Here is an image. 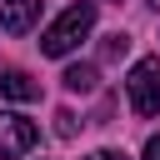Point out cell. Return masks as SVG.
<instances>
[{
    "label": "cell",
    "mask_w": 160,
    "mask_h": 160,
    "mask_svg": "<svg viewBox=\"0 0 160 160\" xmlns=\"http://www.w3.org/2000/svg\"><path fill=\"white\" fill-rule=\"evenodd\" d=\"M145 160H160V135H150V140H145Z\"/></svg>",
    "instance_id": "cell-9"
},
{
    "label": "cell",
    "mask_w": 160,
    "mask_h": 160,
    "mask_svg": "<svg viewBox=\"0 0 160 160\" xmlns=\"http://www.w3.org/2000/svg\"><path fill=\"white\" fill-rule=\"evenodd\" d=\"M125 50H130V35H120V30H115V35H105V45H100V60H120Z\"/></svg>",
    "instance_id": "cell-7"
},
{
    "label": "cell",
    "mask_w": 160,
    "mask_h": 160,
    "mask_svg": "<svg viewBox=\"0 0 160 160\" xmlns=\"http://www.w3.org/2000/svg\"><path fill=\"white\" fill-rule=\"evenodd\" d=\"M0 95L25 105V100H35V95H40V85H35V80H30L20 65H0Z\"/></svg>",
    "instance_id": "cell-5"
},
{
    "label": "cell",
    "mask_w": 160,
    "mask_h": 160,
    "mask_svg": "<svg viewBox=\"0 0 160 160\" xmlns=\"http://www.w3.org/2000/svg\"><path fill=\"white\" fill-rule=\"evenodd\" d=\"M60 85H65L70 95H90V90H95V65H65Z\"/></svg>",
    "instance_id": "cell-6"
},
{
    "label": "cell",
    "mask_w": 160,
    "mask_h": 160,
    "mask_svg": "<svg viewBox=\"0 0 160 160\" xmlns=\"http://www.w3.org/2000/svg\"><path fill=\"white\" fill-rule=\"evenodd\" d=\"M35 140H40L35 120H25V115H5V110H0V160L35 150Z\"/></svg>",
    "instance_id": "cell-3"
},
{
    "label": "cell",
    "mask_w": 160,
    "mask_h": 160,
    "mask_svg": "<svg viewBox=\"0 0 160 160\" xmlns=\"http://www.w3.org/2000/svg\"><path fill=\"white\" fill-rule=\"evenodd\" d=\"M125 90H130V110L135 115H160V60H135L130 75H125Z\"/></svg>",
    "instance_id": "cell-2"
},
{
    "label": "cell",
    "mask_w": 160,
    "mask_h": 160,
    "mask_svg": "<svg viewBox=\"0 0 160 160\" xmlns=\"http://www.w3.org/2000/svg\"><path fill=\"white\" fill-rule=\"evenodd\" d=\"M35 20H40V0H0V30L25 35Z\"/></svg>",
    "instance_id": "cell-4"
},
{
    "label": "cell",
    "mask_w": 160,
    "mask_h": 160,
    "mask_svg": "<svg viewBox=\"0 0 160 160\" xmlns=\"http://www.w3.org/2000/svg\"><path fill=\"white\" fill-rule=\"evenodd\" d=\"M150 5H155V10H160V0H150Z\"/></svg>",
    "instance_id": "cell-11"
},
{
    "label": "cell",
    "mask_w": 160,
    "mask_h": 160,
    "mask_svg": "<svg viewBox=\"0 0 160 160\" xmlns=\"http://www.w3.org/2000/svg\"><path fill=\"white\" fill-rule=\"evenodd\" d=\"M90 30H95V5L80 0V5H70V10H65V15L40 35V50H45V55H70Z\"/></svg>",
    "instance_id": "cell-1"
},
{
    "label": "cell",
    "mask_w": 160,
    "mask_h": 160,
    "mask_svg": "<svg viewBox=\"0 0 160 160\" xmlns=\"http://www.w3.org/2000/svg\"><path fill=\"white\" fill-rule=\"evenodd\" d=\"M55 135H60V140H75V135H80V125H75L70 110H55Z\"/></svg>",
    "instance_id": "cell-8"
},
{
    "label": "cell",
    "mask_w": 160,
    "mask_h": 160,
    "mask_svg": "<svg viewBox=\"0 0 160 160\" xmlns=\"http://www.w3.org/2000/svg\"><path fill=\"white\" fill-rule=\"evenodd\" d=\"M85 160H125L120 150H95V155H85Z\"/></svg>",
    "instance_id": "cell-10"
}]
</instances>
